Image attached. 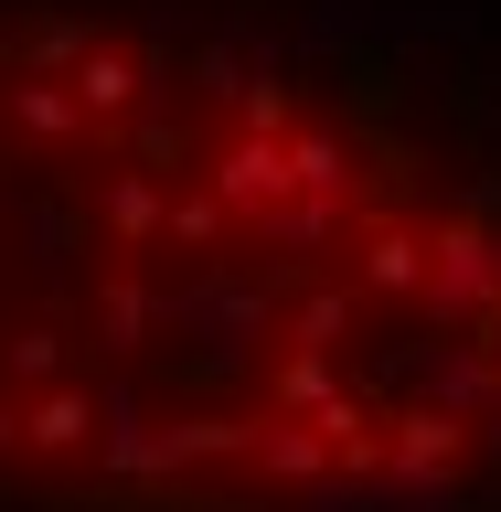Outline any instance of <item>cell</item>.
Instances as JSON below:
<instances>
[{
	"label": "cell",
	"mask_w": 501,
	"mask_h": 512,
	"mask_svg": "<svg viewBox=\"0 0 501 512\" xmlns=\"http://www.w3.org/2000/svg\"><path fill=\"white\" fill-rule=\"evenodd\" d=\"M0 512H501V64L0 0Z\"/></svg>",
	"instance_id": "1"
}]
</instances>
